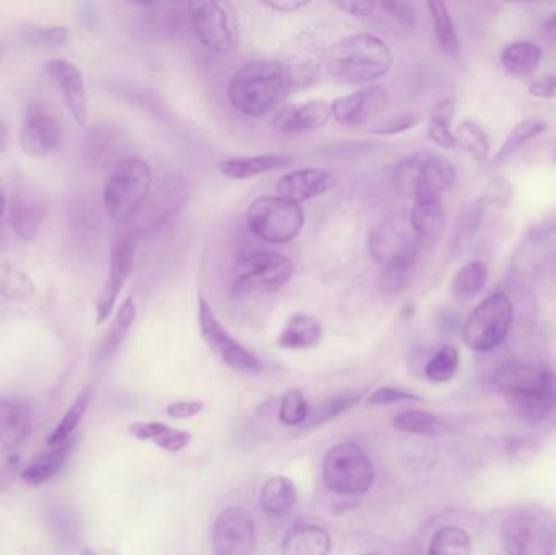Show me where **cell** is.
<instances>
[{
  "label": "cell",
  "mask_w": 556,
  "mask_h": 555,
  "mask_svg": "<svg viewBox=\"0 0 556 555\" xmlns=\"http://www.w3.org/2000/svg\"><path fill=\"white\" fill-rule=\"evenodd\" d=\"M332 119L330 103L311 100L306 103L285 104L277 111L273 126L281 134H301L320 129Z\"/></svg>",
  "instance_id": "22"
},
{
  "label": "cell",
  "mask_w": 556,
  "mask_h": 555,
  "mask_svg": "<svg viewBox=\"0 0 556 555\" xmlns=\"http://www.w3.org/2000/svg\"><path fill=\"white\" fill-rule=\"evenodd\" d=\"M247 224L251 234L270 244L293 241L306 224L301 205L293 204L280 195H264L251 202L247 212Z\"/></svg>",
  "instance_id": "8"
},
{
  "label": "cell",
  "mask_w": 556,
  "mask_h": 555,
  "mask_svg": "<svg viewBox=\"0 0 556 555\" xmlns=\"http://www.w3.org/2000/svg\"><path fill=\"white\" fill-rule=\"evenodd\" d=\"M369 253L384 269L408 270L417 263L421 247L412 230L410 222L391 215L379 222L368 238Z\"/></svg>",
  "instance_id": "10"
},
{
  "label": "cell",
  "mask_w": 556,
  "mask_h": 555,
  "mask_svg": "<svg viewBox=\"0 0 556 555\" xmlns=\"http://www.w3.org/2000/svg\"><path fill=\"white\" fill-rule=\"evenodd\" d=\"M446 220L441 195L415 199L408 222L421 248L437 247L446 230Z\"/></svg>",
  "instance_id": "23"
},
{
  "label": "cell",
  "mask_w": 556,
  "mask_h": 555,
  "mask_svg": "<svg viewBox=\"0 0 556 555\" xmlns=\"http://www.w3.org/2000/svg\"><path fill=\"white\" fill-rule=\"evenodd\" d=\"M7 199L5 194H3V189L0 188V217H2L3 212H5Z\"/></svg>",
  "instance_id": "58"
},
{
  "label": "cell",
  "mask_w": 556,
  "mask_h": 555,
  "mask_svg": "<svg viewBox=\"0 0 556 555\" xmlns=\"http://www.w3.org/2000/svg\"><path fill=\"white\" fill-rule=\"evenodd\" d=\"M421 123V114L414 111H404V113L392 114L384 121H379L371 127V134L375 136H397V134L407 133Z\"/></svg>",
  "instance_id": "47"
},
{
  "label": "cell",
  "mask_w": 556,
  "mask_h": 555,
  "mask_svg": "<svg viewBox=\"0 0 556 555\" xmlns=\"http://www.w3.org/2000/svg\"><path fill=\"white\" fill-rule=\"evenodd\" d=\"M298 502L296 488L285 476H274L261 489V507L270 517H287Z\"/></svg>",
  "instance_id": "30"
},
{
  "label": "cell",
  "mask_w": 556,
  "mask_h": 555,
  "mask_svg": "<svg viewBox=\"0 0 556 555\" xmlns=\"http://www.w3.org/2000/svg\"><path fill=\"white\" fill-rule=\"evenodd\" d=\"M7 146H9V130H7L3 121L0 119V153L5 152Z\"/></svg>",
  "instance_id": "57"
},
{
  "label": "cell",
  "mask_w": 556,
  "mask_h": 555,
  "mask_svg": "<svg viewBox=\"0 0 556 555\" xmlns=\"http://www.w3.org/2000/svg\"><path fill=\"white\" fill-rule=\"evenodd\" d=\"M80 555H100V554H97V553H94V551H91V550H84V551H81Z\"/></svg>",
  "instance_id": "60"
},
{
  "label": "cell",
  "mask_w": 556,
  "mask_h": 555,
  "mask_svg": "<svg viewBox=\"0 0 556 555\" xmlns=\"http://www.w3.org/2000/svg\"><path fill=\"white\" fill-rule=\"evenodd\" d=\"M195 38L207 51L228 55L240 45V22L233 3L217 0H198L188 3Z\"/></svg>",
  "instance_id": "7"
},
{
  "label": "cell",
  "mask_w": 556,
  "mask_h": 555,
  "mask_svg": "<svg viewBox=\"0 0 556 555\" xmlns=\"http://www.w3.org/2000/svg\"><path fill=\"white\" fill-rule=\"evenodd\" d=\"M68 31L64 26H23V41L33 48L58 49L67 41Z\"/></svg>",
  "instance_id": "44"
},
{
  "label": "cell",
  "mask_w": 556,
  "mask_h": 555,
  "mask_svg": "<svg viewBox=\"0 0 556 555\" xmlns=\"http://www.w3.org/2000/svg\"><path fill=\"white\" fill-rule=\"evenodd\" d=\"M307 3L309 2H304V0H264L263 5L274 12L293 13L304 9Z\"/></svg>",
  "instance_id": "55"
},
{
  "label": "cell",
  "mask_w": 556,
  "mask_h": 555,
  "mask_svg": "<svg viewBox=\"0 0 556 555\" xmlns=\"http://www.w3.org/2000/svg\"><path fill=\"white\" fill-rule=\"evenodd\" d=\"M31 409L22 401L0 398V446L15 450L31 432Z\"/></svg>",
  "instance_id": "26"
},
{
  "label": "cell",
  "mask_w": 556,
  "mask_h": 555,
  "mask_svg": "<svg viewBox=\"0 0 556 555\" xmlns=\"http://www.w3.org/2000/svg\"><path fill=\"white\" fill-rule=\"evenodd\" d=\"M293 163V156L288 153H261V155L222 160L218 163V172L228 179H250L264 175V173L288 168Z\"/></svg>",
  "instance_id": "25"
},
{
  "label": "cell",
  "mask_w": 556,
  "mask_h": 555,
  "mask_svg": "<svg viewBox=\"0 0 556 555\" xmlns=\"http://www.w3.org/2000/svg\"><path fill=\"white\" fill-rule=\"evenodd\" d=\"M129 432L137 440L152 442L153 445L169 453L181 452L192 442L191 433L162 422H136L129 427Z\"/></svg>",
  "instance_id": "29"
},
{
  "label": "cell",
  "mask_w": 556,
  "mask_h": 555,
  "mask_svg": "<svg viewBox=\"0 0 556 555\" xmlns=\"http://www.w3.org/2000/svg\"><path fill=\"white\" fill-rule=\"evenodd\" d=\"M189 199V182L179 175H172L163 179L162 185L153 194L149 195L143 211V220L139 227L130 228L139 237L140 234L156 230V228L172 220Z\"/></svg>",
  "instance_id": "18"
},
{
  "label": "cell",
  "mask_w": 556,
  "mask_h": 555,
  "mask_svg": "<svg viewBox=\"0 0 556 555\" xmlns=\"http://www.w3.org/2000/svg\"><path fill=\"white\" fill-rule=\"evenodd\" d=\"M363 555H386V554H382V553H369V554H363Z\"/></svg>",
  "instance_id": "61"
},
{
  "label": "cell",
  "mask_w": 556,
  "mask_h": 555,
  "mask_svg": "<svg viewBox=\"0 0 556 555\" xmlns=\"http://www.w3.org/2000/svg\"><path fill=\"white\" fill-rule=\"evenodd\" d=\"M427 7L430 10L438 46L444 54L450 55V58H457L460 54V41L450 9H447L446 3L437 2V0L428 2Z\"/></svg>",
  "instance_id": "35"
},
{
  "label": "cell",
  "mask_w": 556,
  "mask_h": 555,
  "mask_svg": "<svg viewBox=\"0 0 556 555\" xmlns=\"http://www.w3.org/2000/svg\"><path fill=\"white\" fill-rule=\"evenodd\" d=\"M547 129L548 124L544 119H538V117H529V119L516 124L515 129L506 137L505 142L496 152L493 165H502L506 160L511 159V155H515L521 147H525L529 140H534L535 137L542 136V134L547 133Z\"/></svg>",
  "instance_id": "38"
},
{
  "label": "cell",
  "mask_w": 556,
  "mask_h": 555,
  "mask_svg": "<svg viewBox=\"0 0 556 555\" xmlns=\"http://www.w3.org/2000/svg\"><path fill=\"white\" fill-rule=\"evenodd\" d=\"M456 147L466 152L473 162L486 163L490 160V140L485 129L477 121L464 119L454 130Z\"/></svg>",
  "instance_id": "36"
},
{
  "label": "cell",
  "mask_w": 556,
  "mask_h": 555,
  "mask_svg": "<svg viewBox=\"0 0 556 555\" xmlns=\"http://www.w3.org/2000/svg\"><path fill=\"white\" fill-rule=\"evenodd\" d=\"M408 279H410L408 270L382 269L379 287L388 295H397L408 286Z\"/></svg>",
  "instance_id": "51"
},
{
  "label": "cell",
  "mask_w": 556,
  "mask_h": 555,
  "mask_svg": "<svg viewBox=\"0 0 556 555\" xmlns=\"http://www.w3.org/2000/svg\"><path fill=\"white\" fill-rule=\"evenodd\" d=\"M45 217V199L35 189L22 186L13 192L12 204H10V224L20 240H35Z\"/></svg>",
  "instance_id": "24"
},
{
  "label": "cell",
  "mask_w": 556,
  "mask_h": 555,
  "mask_svg": "<svg viewBox=\"0 0 556 555\" xmlns=\"http://www.w3.org/2000/svg\"><path fill=\"white\" fill-rule=\"evenodd\" d=\"M137 235L132 230L121 231L111 248L110 273L97 299V323L103 325L110 319L117 299L132 273L136 260Z\"/></svg>",
  "instance_id": "15"
},
{
  "label": "cell",
  "mask_w": 556,
  "mask_h": 555,
  "mask_svg": "<svg viewBox=\"0 0 556 555\" xmlns=\"http://www.w3.org/2000/svg\"><path fill=\"white\" fill-rule=\"evenodd\" d=\"M199 328L208 349L231 370L244 371V374H257L263 370L264 365L260 357L248 351L230 335V331L222 325L211 303L202 295H199Z\"/></svg>",
  "instance_id": "12"
},
{
  "label": "cell",
  "mask_w": 556,
  "mask_h": 555,
  "mask_svg": "<svg viewBox=\"0 0 556 555\" xmlns=\"http://www.w3.org/2000/svg\"><path fill=\"white\" fill-rule=\"evenodd\" d=\"M502 543L506 555H554L555 553L554 531L538 515H509L503 521Z\"/></svg>",
  "instance_id": "14"
},
{
  "label": "cell",
  "mask_w": 556,
  "mask_h": 555,
  "mask_svg": "<svg viewBox=\"0 0 556 555\" xmlns=\"http://www.w3.org/2000/svg\"><path fill=\"white\" fill-rule=\"evenodd\" d=\"M49 77L55 81L67 101L68 111L78 126L87 127L88 100L84 75L74 62L67 59L55 58L46 62Z\"/></svg>",
  "instance_id": "21"
},
{
  "label": "cell",
  "mask_w": 556,
  "mask_h": 555,
  "mask_svg": "<svg viewBox=\"0 0 556 555\" xmlns=\"http://www.w3.org/2000/svg\"><path fill=\"white\" fill-rule=\"evenodd\" d=\"M392 427L399 432L415 433V436H443L447 432L446 424L434 414L425 411H408L392 419Z\"/></svg>",
  "instance_id": "39"
},
{
  "label": "cell",
  "mask_w": 556,
  "mask_h": 555,
  "mask_svg": "<svg viewBox=\"0 0 556 555\" xmlns=\"http://www.w3.org/2000/svg\"><path fill=\"white\" fill-rule=\"evenodd\" d=\"M375 476L368 456L353 443L332 446L324 458V484L336 494L345 497L366 494L375 484Z\"/></svg>",
  "instance_id": "9"
},
{
  "label": "cell",
  "mask_w": 556,
  "mask_h": 555,
  "mask_svg": "<svg viewBox=\"0 0 556 555\" xmlns=\"http://www.w3.org/2000/svg\"><path fill=\"white\" fill-rule=\"evenodd\" d=\"M294 274L290 257L276 251H256L238 263L235 290L238 293H273L283 289Z\"/></svg>",
  "instance_id": "11"
},
{
  "label": "cell",
  "mask_w": 556,
  "mask_h": 555,
  "mask_svg": "<svg viewBox=\"0 0 556 555\" xmlns=\"http://www.w3.org/2000/svg\"><path fill=\"white\" fill-rule=\"evenodd\" d=\"M152 168L142 159H126L114 168L104 189V209L114 222L130 220L136 217L152 188Z\"/></svg>",
  "instance_id": "5"
},
{
  "label": "cell",
  "mask_w": 556,
  "mask_h": 555,
  "mask_svg": "<svg viewBox=\"0 0 556 555\" xmlns=\"http://www.w3.org/2000/svg\"><path fill=\"white\" fill-rule=\"evenodd\" d=\"M394 65L391 46L375 33H356L339 39L327 51L326 67L346 84H369L389 74Z\"/></svg>",
  "instance_id": "3"
},
{
  "label": "cell",
  "mask_w": 556,
  "mask_h": 555,
  "mask_svg": "<svg viewBox=\"0 0 556 555\" xmlns=\"http://www.w3.org/2000/svg\"><path fill=\"white\" fill-rule=\"evenodd\" d=\"M515 316L511 297L502 290L492 293L467 316L463 326L464 342L476 352L495 351L508 338Z\"/></svg>",
  "instance_id": "6"
},
{
  "label": "cell",
  "mask_w": 556,
  "mask_h": 555,
  "mask_svg": "<svg viewBox=\"0 0 556 555\" xmlns=\"http://www.w3.org/2000/svg\"><path fill=\"white\" fill-rule=\"evenodd\" d=\"M215 555H253L256 551V525L244 508L230 507L218 515L212 531Z\"/></svg>",
  "instance_id": "16"
},
{
  "label": "cell",
  "mask_w": 556,
  "mask_h": 555,
  "mask_svg": "<svg viewBox=\"0 0 556 555\" xmlns=\"http://www.w3.org/2000/svg\"><path fill=\"white\" fill-rule=\"evenodd\" d=\"M324 329L319 319L300 313L291 316L277 338V345L287 351H306L316 348L323 339Z\"/></svg>",
  "instance_id": "28"
},
{
  "label": "cell",
  "mask_w": 556,
  "mask_h": 555,
  "mask_svg": "<svg viewBox=\"0 0 556 555\" xmlns=\"http://www.w3.org/2000/svg\"><path fill=\"white\" fill-rule=\"evenodd\" d=\"M489 267L482 261H472L467 263L466 266L460 267L454 274L453 282H451V293L457 303L472 302L473 299L480 295L489 282Z\"/></svg>",
  "instance_id": "31"
},
{
  "label": "cell",
  "mask_w": 556,
  "mask_h": 555,
  "mask_svg": "<svg viewBox=\"0 0 556 555\" xmlns=\"http://www.w3.org/2000/svg\"><path fill=\"white\" fill-rule=\"evenodd\" d=\"M336 186V175L329 169L306 166L281 176L277 182V194L293 204L301 205L303 202L332 191Z\"/></svg>",
  "instance_id": "20"
},
{
  "label": "cell",
  "mask_w": 556,
  "mask_h": 555,
  "mask_svg": "<svg viewBox=\"0 0 556 555\" xmlns=\"http://www.w3.org/2000/svg\"><path fill=\"white\" fill-rule=\"evenodd\" d=\"M0 489H2V479H0Z\"/></svg>",
  "instance_id": "62"
},
{
  "label": "cell",
  "mask_w": 556,
  "mask_h": 555,
  "mask_svg": "<svg viewBox=\"0 0 556 555\" xmlns=\"http://www.w3.org/2000/svg\"><path fill=\"white\" fill-rule=\"evenodd\" d=\"M0 295L10 302H26L35 295V283L10 264L0 266Z\"/></svg>",
  "instance_id": "42"
},
{
  "label": "cell",
  "mask_w": 556,
  "mask_h": 555,
  "mask_svg": "<svg viewBox=\"0 0 556 555\" xmlns=\"http://www.w3.org/2000/svg\"><path fill=\"white\" fill-rule=\"evenodd\" d=\"M204 411V404L201 401H179V403L169 404L166 407V414L172 419H191Z\"/></svg>",
  "instance_id": "52"
},
{
  "label": "cell",
  "mask_w": 556,
  "mask_h": 555,
  "mask_svg": "<svg viewBox=\"0 0 556 555\" xmlns=\"http://www.w3.org/2000/svg\"><path fill=\"white\" fill-rule=\"evenodd\" d=\"M336 7L346 15L366 18L375 12L376 3L368 0H343V2H336Z\"/></svg>",
  "instance_id": "53"
},
{
  "label": "cell",
  "mask_w": 556,
  "mask_h": 555,
  "mask_svg": "<svg viewBox=\"0 0 556 555\" xmlns=\"http://www.w3.org/2000/svg\"><path fill=\"white\" fill-rule=\"evenodd\" d=\"M545 36L551 41L556 42V12H552L551 15L545 16L544 23H542Z\"/></svg>",
  "instance_id": "56"
},
{
  "label": "cell",
  "mask_w": 556,
  "mask_h": 555,
  "mask_svg": "<svg viewBox=\"0 0 556 555\" xmlns=\"http://www.w3.org/2000/svg\"><path fill=\"white\" fill-rule=\"evenodd\" d=\"M456 181V165L440 153H412L394 166L395 189L412 201L441 195L450 191Z\"/></svg>",
  "instance_id": "4"
},
{
  "label": "cell",
  "mask_w": 556,
  "mask_h": 555,
  "mask_svg": "<svg viewBox=\"0 0 556 555\" xmlns=\"http://www.w3.org/2000/svg\"><path fill=\"white\" fill-rule=\"evenodd\" d=\"M391 103V94L384 87L369 85L352 93L336 98L330 103L332 119L345 127H362L384 113Z\"/></svg>",
  "instance_id": "17"
},
{
  "label": "cell",
  "mask_w": 556,
  "mask_h": 555,
  "mask_svg": "<svg viewBox=\"0 0 556 555\" xmlns=\"http://www.w3.org/2000/svg\"><path fill=\"white\" fill-rule=\"evenodd\" d=\"M513 266L529 279L556 276V218L532 227L516 248Z\"/></svg>",
  "instance_id": "13"
},
{
  "label": "cell",
  "mask_w": 556,
  "mask_h": 555,
  "mask_svg": "<svg viewBox=\"0 0 556 555\" xmlns=\"http://www.w3.org/2000/svg\"><path fill=\"white\" fill-rule=\"evenodd\" d=\"M330 550V534L313 524L294 525L281 543V555H329Z\"/></svg>",
  "instance_id": "27"
},
{
  "label": "cell",
  "mask_w": 556,
  "mask_h": 555,
  "mask_svg": "<svg viewBox=\"0 0 556 555\" xmlns=\"http://www.w3.org/2000/svg\"><path fill=\"white\" fill-rule=\"evenodd\" d=\"M62 129L58 121L41 106L31 104L20 130V146L31 156H46L61 147Z\"/></svg>",
  "instance_id": "19"
},
{
  "label": "cell",
  "mask_w": 556,
  "mask_h": 555,
  "mask_svg": "<svg viewBox=\"0 0 556 555\" xmlns=\"http://www.w3.org/2000/svg\"><path fill=\"white\" fill-rule=\"evenodd\" d=\"M293 87V75L288 65L257 61L244 65L231 77L227 94L235 110L260 117L281 108Z\"/></svg>",
  "instance_id": "2"
},
{
  "label": "cell",
  "mask_w": 556,
  "mask_h": 555,
  "mask_svg": "<svg viewBox=\"0 0 556 555\" xmlns=\"http://www.w3.org/2000/svg\"><path fill=\"white\" fill-rule=\"evenodd\" d=\"M359 403L358 394L343 393L339 396L330 398L329 401L317 407L316 411L309 414L307 422L311 426H319V424L327 422V420L336 419L340 414L346 413V411L355 407Z\"/></svg>",
  "instance_id": "46"
},
{
  "label": "cell",
  "mask_w": 556,
  "mask_h": 555,
  "mask_svg": "<svg viewBox=\"0 0 556 555\" xmlns=\"http://www.w3.org/2000/svg\"><path fill=\"white\" fill-rule=\"evenodd\" d=\"M542 62V48L532 41H516L502 52V64L516 77H528L538 71Z\"/></svg>",
  "instance_id": "33"
},
{
  "label": "cell",
  "mask_w": 556,
  "mask_h": 555,
  "mask_svg": "<svg viewBox=\"0 0 556 555\" xmlns=\"http://www.w3.org/2000/svg\"><path fill=\"white\" fill-rule=\"evenodd\" d=\"M495 384L525 422L535 426L556 409V374L544 362H509L496 371Z\"/></svg>",
  "instance_id": "1"
},
{
  "label": "cell",
  "mask_w": 556,
  "mask_h": 555,
  "mask_svg": "<svg viewBox=\"0 0 556 555\" xmlns=\"http://www.w3.org/2000/svg\"><path fill=\"white\" fill-rule=\"evenodd\" d=\"M91 396H93V391H91L90 387H87L81 391L80 396L75 400L71 409H68L67 413H65V416L62 417V420L59 422V426L55 427L54 432L49 436V446L54 449V446L62 445V443L72 439V433H74L75 429L80 426L81 419H84L88 407H90Z\"/></svg>",
  "instance_id": "41"
},
{
  "label": "cell",
  "mask_w": 556,
  "mask_h": 555,
  "mask_svg": "<svg viewBox=\"0 0 556 555\" xmlns=\"http://www.w3.org/2000/svg\"><path fill=\"white\" fill-rule=\"evenodd\" d=\"M136 302H134L132 297H129V299L124 300L123 305L117 310L106 336L101 341L100 348L97 351V361H104V358L111 357L119 349L126 336L129 335L130 328H132L134 321H136Z\"/></svg>",
  "instance_id": "34"
},
{
  "label": "cell",
  "mask_w": 556,
  "mask_h": 555,
  "mask_svg": "<svg viewBox=\"0 0 556 555\" xmlns=\"http://www.w3.org/2000/svg\"><path fill=\"white\" fill-rule=\"evenodd\" d=\"M420 403L421 398L415 396V394L407 393V391L397 390V388L384 387L376 390L371 396L368 398L369 406H386V404H397V403Z\"/></svg>",
  "instance_id": "50"
},
{
  "label": "cell",
  "mask_w": 556,
  "mask_h": 555,
  "mask_svg": "<svg viewBox=\"0 0 556 555\" xmlns=\"http://www.w3.org/2000/svg\"><path fill=\"white\" fill-rule=\"evenodd\" d=\"M556 93V74H547L544 77L535 80L534 84L529 87V94L535 98H552Z\"/></svg>",
  "instance_id": "54"
},
{
  "label": "cell",
  "mask_w": 556,
  "mask_h": 555,
  "mask_svg": "<svg viewBox=\"0 0 556 555\" xmlns=\"http://www.w3.org/2000/svg\"><path fill=\"white\" fill-rule=\"evenodd\" d=\"M459 365V351L454 345H443L428 362L425 374L433 383H447L456 377Z\"/></svg>",
  "instance_id": "43"
},
{
  "label": "cell",
  "mask_w": 556,
  "mask_h": 555,
  "mask_svg": "<svg viewBox=\"0 0 556 555\" xmlns=\"http://www.w3.org/2000/svg\"><path fill=\"white\" fill-rule=\"evenodd\" d=\"M454 114H456L454 98H443L431 110L428 136L443 149H456V137H454V130L451 129Z\"/></svg>",
  "instance_id": "37"
},
{
  "label": "cell",
  "mask_w": 556,
  "mask_h": 555,
  "mask_svg": "<svg viewBox=\"0 0 556 555\" xmlns=\"http://www.w3.org/2000/svg\"><path fill=\"white\" fill-rule=\"evenodd\" d=\"M384 15L391 20L392 23L404 29L405 33H410L417 25V12H415L414 3L410 2H382L379 3Z\"/></svg>",
  "instance_id": "49"
},
{
  "label": "cell",
  "mask_w": 556,
  "mask_h": 555,
  "mask_svg": "<svg viewBox=\"0 0 556 555\" xmlns=\"http://www.w3.org/2000/svg\"><path fill=\"white\" fill-rule=\"evenodd\" d=\"M100 555H119V554L114 553L113 550H103V551H101Z\"/></svg>",
  "instance_id": "59"
},
{
  "label": "cell",
  "mask_w": 556,
  "mask_h": 555,
  "mask_svg": "<svg viewBox=\"0 0 556 555\" xmlns=\"http://www.w3.org/2000/svg\"><path fill=\"white\" fill-rule=\"evenodd\" d=\"M309 414L306 398L300 390H291L285 394L280 404V422L283 426L296 427L306 424Z\"/></svg>",
  "instance_id": "45"
},
{
  "label": "cell",
  "mask_w": 556,
  "mask_h": 555,
  "mask_svg": "<svg viewBox=\"0 0 556 555\" xmlns=\"http://www.w3.org/2000/svg\"><path fill=\"white\" fill-rule=\"evenodd\" d=\"M511 201V182H509V179L503 178V176H495V178L490 179L485 191H483L482 199H480L483 205H490V207L500 209V211H505Z\"/></svg>",
  "instance_id": "48"
},
{
  "label": "cell",
  "mask_w": 556,
  "mask_h": 555,
  "mask_svg": "<svg viewBox=\"0 0 556 555\" xmlns=\"http://www.w3.org/2000/svg\"><path fill=\"white\" fill-rule=\"evenodd\" d=\"M427 555H472V540L459 527H444L434 533Z\"/></svg>",
  "instance_id": "40"
},
{
  "label": "cell",
  "mask_w": 556,
  "mask_h": 555,
  "mask_svg": "<svg viewBox=\"0 0 556 555\" xmlns=\"http://www.w3.org/2000/svg\"><path fill=\"white\" fill-rule=\"evenodd\" d=\"M75 439L72 437L67 442L62 445L54 446V450L46 453L45 456L33 463L28 468L23 469L22 478L26 484L31 488H38V485L45 484L49 479L54 478L62 468H64L65 462L71 456L72 450H74Z\"/></svg>",
  "instance_id": "32"
}]
</instances>
